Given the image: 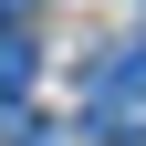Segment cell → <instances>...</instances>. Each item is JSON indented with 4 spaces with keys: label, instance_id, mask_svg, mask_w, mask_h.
I'll return each mask as SVG.
<instances>
[{
    "label": "cell",
    "instance_id": "obj_2",
    "mask_svg": "<svg viewBox=\"0 0 146 146\" xmlns=\"http://www.w3.org/2000/svg\"><path fill=\"white\" fill-rule=\"evenodd\" d=\"M11 94H31V42L0 21V104H11Z\"/></svg>",
    "mask_w": 146,
    "mask_h": 146
},
{
    "label": "cell",
    "instance_id": "obj_1",
    "mask_svg": "<svg viewBox=\"0 0 146 146\" xmlns=\"http://www.w3.org/2000/svg\"><path fill=\"white\" fill-rule=\"evenodd\" d=\"M136 104H146V42H115V52L94 63V84H84V115H94L104 136H125Z\"/></svg>",
    "mask_w": 146,
    "mask_h": 146
},
{
    "label": "cell",
    "instance_id": "obj_3",
    "mask_svg": "<svg viewBox=\"0 0 146 146\" xmlns=\"http://www.w3.org/2000/svg\"><path fill=\"white\" fill-rule=\"evenodd\" d=\"M21 146H63V125H21Z\"/></svg>",
    "mask_w": 146,
    "mask_h": 146
},
{
    "label": "cell",
    "instance_id": "obj_4",
    "mask_svg": "<svg viewBox=\"0 0 146 146\" xmlns=\"http://www.w3.org/2000/svg\"><path fill=\"white\" fill-rule=\"evenodd\" d=\"M0 21H21V0H0Z\"/></svg>",
    "mask_w": 146,
    "mask_h": 146
}]
</instances>
